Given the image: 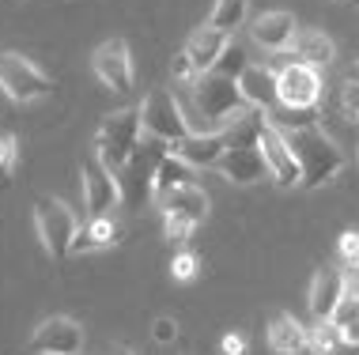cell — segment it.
I'll list each match as a JSON object with an SVG mask.
<instances>
[{
    "label": "cell",
    "mask_w": 359,
    "mask_h": 355,
    "mask_svg": "<svg viewBox=\"0 0 359 355\" xmlns=\"http://www.w3.org/2000/svg\"><path fill=\"white\" fill-rule=\"evenodd\" d=\"M291 151L299 159V170H303V189H318L325 181H333L337 174L344 170V155L333 140L325 137L322 129H295V132H284Z\"/></svg>",
    "instance_id": "1"
},
{
    "label": "cell",
    "mask_w": 359,
    "mask_h": 355,
    "mask_svg": "<svg viewBox=\"0 0 359 355\" xmlns=\"http://www.w3.org/2000/svg\"><path fill=\"white\" fill-rule=\"evenodd\" d=\"M306 333H310V348H314L318 355L337 351V348H341V344L348 340V337H344V329H341V325H337L333 318H322V321L314 325V329H306Z\"/></svg>",
    "instance_id": "27"
},
{
    "label": "cell",
    "mask_w": 359,
    "mask_h": 355,
    "mask_svg": "<svg viewBox=\"0 0 359 355\" xmlns=\"http://www.w3.org/2000/svg\"><path fill=\"white\" fill-rule=\"evenodd\" d=\"M344 337L359 344V318H355V321H352V325H348V329H344Z\"/></svg>",
    "instance_id": "39"
},
{
    "label": "cell",
    "mask_w": 359,
    "mask_h": 355,
    "mask_svg": "<svg viewBox=\"0 0 359 355\" xmlns=\"http://www.w3.org/2000/svg\"><path fill=\"white\" fill-rule=\"evenodd\" d=\"M189 181H193V167H189L186 159H178V155L170 151V155L159 162V170H155L151 197H155V200H163V197L170 193V189H178V186H189Z\"/></svg>",
    "instance_id": "24"
},
{
    "label": "cell",
    "mask_w": 359,
    "mask_h": 355,
    "mask_svg": "<svg viewBox=\"0 0 359 355\" xmlns=\"http://www.w3.org/2000/svg\"><path fill=\"white\" fill-rule=\"evenodd\" d=\"M80 348H83V329L72 318H46L31 333L34 355H80Z\"/></svg>",
    "instance_id": "11"
},
{
    "label": "cell",
    "mask_w": 359,
    "mask_h": 355,
    "mask_svg": "<svg viewBox=\"0 0 359 355\" xmlns=\"http://www.w3.org/2000/svg\"><path fill=\"white\" fill-rule=\"evenodd\" d=\"M250 34H254V42L261 50H273V53H284L291 46V38L299 34V23L291 12H265L254 19V27H250Z\"/></svg>",
    "instance_id": "15"
},
{
    "label": "cell",
    "mask_w": 359,
    "mask_h": 355,
    "mask_svg": "<svg viewBox=\"0 0 359 355\" xmlns=\"http://www.w3.org/2000/svg\"><path fill=\"white\" fill-rule=\"evenodd\" d=\"M193 106L205 113L208 121L227 125L235 113L246 110L250 102H246V95H242V88H238V80L219 76V72H205V76H197V83H193Z\"/></svg>",
    "instance_id": "4"
},
{
    "label": "cell",
    "mask_w": 359,
    "mask_h": 355,
    "mask_svg": "<svg viewBox=\"0 0 359 355\" xmlns=\"http://www.w3.org/2000/svg\"><path fill=\"white\" fill-rule=\"evenodd\" d=\"M341 106H344L348 118H355V121H359V83L348 80L344 88H341Z\"/></svg>",
    "instance_id": "35"
},
{
    "label": "cell",
    "mask_w": 359,
    "mask_h": 355,
    "mask_svg": "<svg viewBox=\"0 0 359 355\" xmlns=\"http://www.w3.org/2000/svg\"><path fill=\"white\" fill-rule=\"evenodd\" d=\"M261 129H265V110H242L227 121V129H219V132H223V140H227V148H254L261 140Z\"/></svg>",
    "instance_id": "23"
},
{
    "label": "cell",
    "mask_w": 359,
    "mask_h": 355,
    "mask_svg": "<svg viewBox=\"0 0 359 355\" xmlns=\"http://www.w3.org/2000/svg\"><path fill=\"white\" fill-rule=\"evenodd\" d=\"M341 265L348 268V272L359 268V231H344L341 235Z\"/></svg>",
    "instance_id": "30"
},
{
    "label": "cell",
    "mask_w": 359,
    "mask_h": 355,
    "mask_svg": "<svg viewBox=\"0 0 359 355\" xmlns=\"http://www.w3.org/2000/svg\"><path fill=\"white\" fill-rule=\"evenodd\" d=\"M34 227H38L42 246L50 249L53 257H69L72 253V238H76V231H80V219L72 216L69 204H61V200H53V197H42L34 204Z\"/></svg>",
    "instance_id": "6"
},
{
    "label": "cell",
    "mask_w": 359,
    "mask_h": 355,
    "mask_svg": "<svg viewBox=\"0 0 359 355\" xmlns=\"http://www.w3.org/2000/svg\"><path fill=\"white\" fill-rule=\"evenodd\" d=\"M329 355H359V344H355V340H344L341 348H337V351H329Z\"/></svg>",
    "instance_id": "38"
},
{
    "label": "cell",
    "mask_w": 359,
    "mask_h": 355,
    "mask_svg": "<svg viewBox=\"0 0 359 355\" xmlns=\"http://www.w3.org/2000/svg\"><path fill=\"white\" fill-rule=\"evenodd\" d=\"M83 204H87V219L95 216H106L110 208L121 204V186H118V174H114L106 162L95 155L83 159Z\"/></svg>",
    "instance_id": "8"
},
{
    "label": "cell",
    "mask_w": 359,
    "mask_h": 355,
    "mask_svg": "<svg viewBox=\"0 0 359 355\" xmlns=\"http://www.w3.org/2000/svg\"><path fill=\"white\" fill-rule=\"evenodd\" d=\"M50 76L19 53H0V91L15 102H34L50 95Z\"/></svg>",
    "instance_id": "7"
},
{
    "label": "cell",
    "mask_w": 359,
    "mask_h": 355,
    "mask_svg": "<svg viewBox=\"0 0 359 355\" xmlns=\"http://www.w3.org/2000/svg\"><path fill=\"white\" fill-rule=\"evenodd\" d=\"M170 151L186 159L189 167H216L227 151V140H223V132H189L186 140L170 144Z\"/></svg>",
    "instance_id": "17"
},
{
    "label": "cell",
    "mask_w": 359,
    "mask_h": 355,
    "mask_svg": "<svg viewBox=\"0 0 359 355\" xmlns=\"http://www.w3.org/2000/svg\"><path fill=\"white\" fill-rule=\"evenodd\" d=\"M238 88L254 110H273L280 102V72H273L269 64H250L238 76Z\"/></svg>",
    "instance_id": "16"
},
{
    "label": "cell",
    "mask_w": 359,
    "mask_h": 355,
    "mask_svg": "<svg viewBox=\"0 0 359 355\" xmlns=\"http://www.w3.org/2000/svg\"><path fill=\"white\" fill-rule=\"evenodd\" d=\"M269 121L276 125L280 132H295V129H314L318 125V106H306V110H299V106H276L269 110Z\"/></svg>",
    "instance_id": "25"
},
{
    "label": "cell",
    "mask_w": 359,
    "mask_h": 355,
    "mask_svg": "<svg viewBox=\"0 0 359 355\" xmlns=\"http://www.w3.org/2000/svg\"><path fill=\"white\" fill-rule=\"evenodd\" d=\"M140 121H144V132H148V137H159L167 144H178V140H186L193 132L189 121H186V113H182L178 95L167 91V88H155L148 99H144Z\"/></svg>",
    "instance_id": "5"
},
{
    "label": "cell",
    "mask_w": 359,
    "mask_h": 355,
    "mask_svg": "<svg viewBox=\"0 0 359 355\" xmlns=\"http://www.w3.org/2000/svg\"><path fill=\"white\" fill-rule=\"evenodd\" d=\"M257 144H261V155H265V162H269V174H273V181H276L280 189L303 186V170H299L295 151H291L287 137L269 118H265V129H261V140Z\"/></svg>",
    "instance_id": "9"
},
{
    "label": "cell",
    "mask_w": 359,
    "mask_h": 355,
    "mask_svg": "<svg viewBox=\"0 0 359 355\" xmlns=\"http://www.w3.org/2000/svg\"><path fill=\"white\" fill-rule=\"evenodd\" d=\"M151 337H155V344H174V340H178V321H174V318H155Z\"/></svg>",
    "instance_id": "33"
},
{
    "label": "cell",
    "mask_w": 359,
    "mask_h": 355,
    "mask_svg": "<svg viewBox=\"0 0 359 355\" xmlns=\"http://www.w3.org/2000/svg\"><path fill=\"white\" fill-rule=\"evenodd\" d=\"M219 348H223V355H246V340H242L238 333H227Z\"/></svg>",
    "instance_id": "37"
},
{
    "label": "cell",
    "mask_w": 359,
    "mask_h": 355,
    "mask_svg": "<svg viewBox=\"0 0 359 355\" xmlns=\"http://www.w3.org/2000/svg\"><path fill=\"white\" fill-rule=\"evenodd\" d=\"M250 69V61H246V50H242L238 42H227V50L219 53V61H216V69L212 72H219V76H231V80H238L242 72Z\"/></svg>",
    "instance_id": "28"
},
{
    "label": "cell",
    "mask_w": 359,
    "mask_h": 355,
    "mask_svg": "<svg viewBox=\"0 0 359 355\" xmlns=\"http://www.w3.org/2000/svg\"><path fill=\"white\" fill-rule=\"evenodd\" d=\"M163 231H167V242L170 246H186L189 242V235H193V223L189 219H178V216H167V227H163Z\"/></svg>",
    "instance_id": "31"
},
{
    "label": "cell",
    "mask_w": 359,
    "mask_h": 355,
    "mask_svg": "<svg viewBox=\"0 0 359 355\" xmlns=\"http://www.w3.org/2000/svg\"><path fill=\"white\" fill-rule=\"evenodd\" d=\"M163 204V216H178V219H189L193 227L197 223H205V216H208V193L201 186H178V189H170L167 197L159 200Z\"/></svg>",
    "instance_id": "20"
},
{
    "label": "cell",
    "mask_w": 359,
    "mask_h": 355,
    "mask_svg": "<svg viewBox=\"0 0 359 355\" xmlns=\"http://www.w3.org/2000/svg\"><path fill=\"white\" fill-rule=\"evenodd\" d=\"M140 140H144L140 110H118V113H110V118L99 125V137H95V155H99L106 167L118 174L125 162L133 159V151L140 148Z\"/></svg>",
    "instance_id": "3"
},
{
    "label": "cell",
    "mask_w": 359,
    "mask_h": 355,
    "mask_svg": "<svg viewBox=\"0 0 359 355\" xmlns=\"http://www.w3.org/2000/svg\"><path fill=\"white\" fill-rule=\"evenodd\" d=\"M348 287H352V291L359 295V268H355V272H348Z\"/></svg>",
    "instance_id": "40"
},
{
    "label": "cell",
    "mask_w": 359,
    "mask_h": 355,
    "mask_svg": "<svg viewBox=\"0 0 359 355\" xmlns=\"http://www.w3.org/2000/svg\"><path fill=\"white\" fill-rule=\"evenodd\" d=\"M125 238V227L110 216H95L76 231L72 238V253H99V249H110Z\"/></svg>",
    "instance_id": "18"
},
{
    "label": "cell",
    "mask_w": 359,
    "mask_h": 355,
    "mask_svg": "<svg viewBox=\"0 0 359 355\" xmlns=\"http://www.w3.org/2000/svg\"><path fill=\"white\" fill-rule=\"evenodd\" d=\"M359 318V295L352 291V287H348V295L341 302H337V310H333V321L341 325V329H348V325H352Z\"/></svg>",
    "instance_id": "29"
},
{
    "label": "cell",
    "mask_w": 359,
    "mask_h": 355,
    "mask_svg": "<svg viewBox=\"0 0 359 355\" xmlns=\"http://www.w3.org/2000/svg\"><path fill=\"white\" fill-rule=\"evenodd\" d=\"M216 170L227 181H235V186H254V181L273 178L265 155H261V144H254V148H227L223 159L216 162Z\"/></svg>",
    "instance_id": "13"
},
{
    "label": "cell",
    "mask_w": 359,
    "mask_h": 355,
    "mask_svg": "<svg viewBox=\"0 0 359 355\" xmlns=\"http://www.w3.org/2000/svg\"><path fill=\"white\" fill-rule=\"evenodd\" d=\"M348 295V272L337 265H325L314 272V284H310V314L318 321L322 318H333L337 302Z\"/></svg>",
    "instance_id": "14"
},
{
    "label": "cell",
    "mask_w": 359,
    "mask_h": 355,
    "mask_svg": "<svg viewBox=\"0 0 359 355\" xmlns=\"http://www.w3.org/2000/svg\"><path fill=\"white\" fill-rule=\"evenodd\" d=\"M242 23H246V0H216V8H212V15H208V27L231 34Z\"/></svg>",
    "instance_id": "26"
},
{
    "label": "cell",
    "mask_w": 359,
    "mask_h": 355,
    "mask_svg": "<svg viewBox=\"0 0 359 355\" xmlns=\"http://www.w3.org/2000/svg\"><path fill=\"white\" fill-rule=\"evenodd\" d=\"M118 355H129V351H118Z\"/></svg>",
    "instance_id": "42"
},
{
    "label": "cell",
    "mask_w": 359,
    "mask_h": 355,
    "mask_svg": "<svg viewBox=\"0 0 359 355\" xmlns=\"http://www.w3.org/2000/svg\"><path fill=\"white\" fill-rule=\"evenodd\" d=\"M322 72L314 64H303V61H287L280 69V106H318L322 102Z\"/></svg>",
    "instance_id": "10"
},
{
    "label": "cell",
    "mask_w": 359,
    "mask_h": 355,
    "mask_svg": "<svg viewBox=\"0 0 359 355\" xmlns=\"http://www.w3.org/2000/svg\"><path fill=\"white\" fill-rule=\"evenodd\" d=\"M170 155V144L159 140V137H148L144 132L140 148L133 151V159L125 162L118 170V186H121V204L137 208L144 200L151 197V186H155V170H159V162Z\"/></svg>",
    "instance_id": "2"
},
{
    "label": "cell",
    "mask_w": 359,
    "mask_h": 355,
    "mask_svg": "<svg viewBox=\"0 0 359 355\" xmlns=\"http://www.w3.org/2000/svg\"><path fill=\"white\" fill-rule=\"evenodd\" d=\"M174 80L186 83V88H193V83H197V69H193V61H189L186 53L174 57Z\"/></svg>",
    "instance_id": "34"
},
{
    "label": "cell",
    "mask_w": 359,
    "mask_h": 355,
    "mask_svg": "<svg viewBox=\"0 0 359 355\" xmlns=\"http://www.w3.org/2000/svg\"><path fill=\"white\" fill-rule=\"evenodd\" d=\"M269 344H273L276 355H299V351L310 348V333L291 318V314H276V318L269 321Z\"/></svg>",
    "instance_id": "21"
},
{
    "label": "cell",
    "mask_w": 359,
    "mask_h": 355,
    "mask_svg": "<svg viewBox=\"0 0 359 355\" xmlns=\"http://www.w3.org/2000/svg\"><path fill=\"white\" fill-rule=\"evenodd\" d=\"M15 167V140L12 137H0V178H8Z\"/></svg>",
    "instance_id": "36"
},
{
    "label": "cell",
    "mask_w": 359,
    "mask_h": 355,
    "mask_svg": "<svg viewBox=\"0 0 359 355\" xmlns=\"http://www.w3.org/2000/svg\"><path fill=\"white\" fill-rule=\"evenodd\" d=\"M291 61H303V64H314V69H322V64L333 61V42L322 34V31H303L299 27V34L291 38Z\"/></svg>",
    "instance_id": "22"
},
{
    "label": "cell",
    "mask_w": 359,
    "mask_h": 355,
    "mask_svg": "<svg viewBox=\"0 0 359 355\" xmlns=\"http://www.w3.org/2000/svg\"><path fill=\"white\" fill-rule=\"evenodd\" d=\"M170 272H174V280H182V284H189L193 276H197V257L189 253V249H182L178 257L170 261Z\"/></svg>",
    "instance_id": "32"
},
{
    "label": "cell",
    "mask_w": 359,
    "mask_h": 355,
    "mask_svg": "<svg viewBox=\"0 0 359 355\" xmlns=\"http://www.w3.org/2000/svg\"><path fill=\"white\" fill-rule=\"evenodd\" d=\"M91 69L110 91H129L133 88V57H129L125 38L102 42L99 50H95V57H91Z\"/></svg>",
    "instance_id": "12"
},
{
    "label": "cell",
    "mask_w": 359,
    "mask_h": 355,
    "mask_svg": "<svg viewBox=\"0 0 359 355\" xmlns=\"http://www.w3.org/2000/svg\"><path fill=\"white\" fill-rule=\"evenodd\" d=\"M227 42H231V38L223 31H216V27H201V31L189 34V42H186V50H182V53L193 61L197 76H205V72L216 69V61H219V53L227 50Z\"/></svg>",
    "instance_id": "19"
},
{
    "label": "cell",
    "mask_w": 359,
    "mask_h": 355,
    "mask_svg": "<svg viewBox=\"0 0 359 355\" xmlns=\"http://www.w3.org/2000/svg\"><path fill=\"white\" fill-rule=\"evenodd\" d=\"M348 80H352V83H359V61L352 64V69H348Z\"/></svg>",
    "instance_id": "41"
}]
</instances>
